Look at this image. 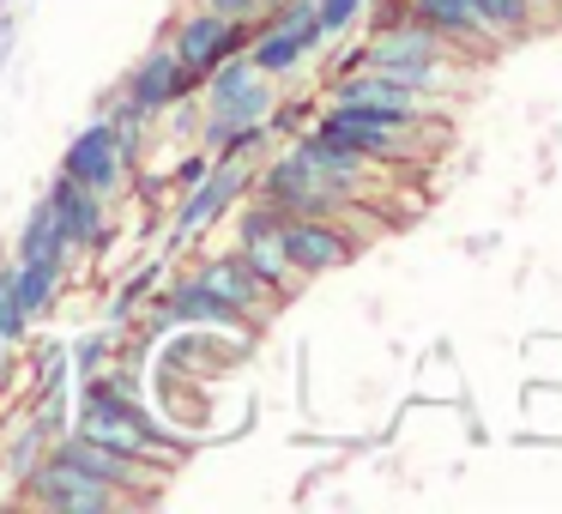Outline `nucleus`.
Listing matches in <instances>:
<instances>
[{
    "label": "nucleus",
    "mask_w": 562,
    "mask_h": 514,
    "mask_svg": "<svg viewBox=\"0 0 562 514\" xmlns=\"http://www.w3.org/2000/svg\"><path fill=\"white\" fill-rule=\"evenodd\" d=\"M206 146H224V139H236L243 127H255L260 115H267V74H260L255 62H218L206 79Z\"/></svg>",
    "instance_id": "f257e3e1"
},
{
    "label": "nucleus",
    "mask_w": 562,
    "mask_h": 514,
    "mask_svg": "<svg viewBox=\"0 0 562 514\" xmlns=\"http://www.w3.org/2000/svg\"><path fill=\"white\" fill-rule=\"evenodd\" d=\"M86 436L110 442V448H122V454L158 448V424H151L122 388H110V381H91V393H86Z\"/></svg>",
    "instance_id": "f03ea898"
},
{
    "label": "nucleus",
    "mask_w": 562,
    "mask_h": 514,
    "mask_svg": "<svg viewBox=\"0 0 562 514\" xmlns=\"http://www.w3.org/2000/svg\"><path fill=\"white\" fill-rule=\"evenodd\" d=\"M122 164H127V146H122V127H115V122L86 127V134L67 146V176H74L79 188H91L98 200L122 182Z\"/></svg>",
    "instance_id": "7ed1b4c3"
},
{
    "label": "nucleus",
    "mask_w": 562,
    "mask_h": 514,
    "mask_svg": "<svg viewBox=\"0 0 562 514\" xmlns=\"http://www.w3.org/2000/svg\"><path fill=\"white\" fill-rule=\"evenodd\" d=\"M279 248H284L291 267L327 272V267H339V260L351 255V236H339L333 224H321V219H279Z\"/></svg>",
    "instance_id": "20e7f679"
},
{
    "label": "nucleus",
    "mask_w": 562,
    "mask_h": 514,
    "mask_svg": "<svg viewBox=\"0 0 562 514\" xmlns=\"http://www.w3.org/2000/svg\"><path fill=\"white\" fill-rule=\"evenodd\" d=\"M315 37H321L315 7H308V0H296V7H284L279 31H272V37H260L255 67H260V74H291V67L303 62L308 49H315Z\"/></svg>",
    "instance_id": "39448f33"
},
{
    "label": "nucleus",
    "mask_w": 562,
    "mask_h": 514,
    "mask_svg": "<svg viewBox=\"0 0 562 514\" xmlns=\"http://www.w3.org/2000/svg\"><path fill=\"white\" fill-rule=\"evenodd\" d=\"M37 502H49V509H74V514H103L115 496H110L103 478L79 472V466H67V460H49L37 472Z\"/></svg>",
    "instance_id": "423d86ee"
},
{
    "label": "nucleus",
    "mask_w": 562,
    "mask_h": 514,
    "mask_svg": "<svg viewBox=\"0 0 562 514\" xmlns=\"http://www.w3.org/2000/svg\"><path fill=\"white\" fill-rule=\"evenodd\" d=\"M182 86H188V74H182V62H176V49L146 55V62L134 67V79H127V115L170 110V103L182 98Z\"/></svg>",
    "instance_id": "0eeeda50"
},
{
    "label": "nucleus",
    "mask_w": 562,
    "mask_h": 514,
    "mask_svg": "<svg viewBox=\"0 0 562 514\" xmlns=\"http://www.w3.org/2000/svg\"><path fill=\"white\" fill-rule=\"evenodd\" d=\"M236 49V19L224 13H200L182 25V37H176V62H182V74H212V67L224 62V55Z\"/></svg>",
    "instance_id": "6e6552de"
},
{
    "label": "nucleus",
    "mask_w": 562,
    "mask_h": 514,
    "mask_svg": "<svg viewBox=\"0 0 562 514\" xmlns=\"http://www.w3.org/2000/svg\"><path fill=\"white\" fill-rule=\"evenodd\" d=\"M369 67L375 74H393V79H405V86H429L436 79V37L429 31H405V37H381L375 43V55H369Z\"/></svg>",
    "instance_id": "1a4fd4ad"
},
{
    "label": "nucleus",
    "mask_w": 562,
    "mask_h": 514,
    "mask_svg": "<svg viewBox=\"0 0 562 514\" xmlns=\"http://www.w3.org/2000/svg\"><path fill=\"white\" fill-rule=\"evenodd\" d=\"M243 182H248V164H243V152H236V158H231V164H218V170L206 176V188H200V194L182 206V219H176V243H188V236H194L200 224L218 219V212L231 206V194H236Z\"/></svg>",
    "instance_id": "9d476101"
},
{
    "label": "nucleus",
    "mask_w": 562,
    "mask_h": 514,
    "mask_svg": "<svg viewBox=\"0 0 562 514\" xmlns=\"http://www.w3.org/2000/svg\"><path fill=\"white\" fill-rule=\"evenodd\" d=\"M339 103H345V110H381V115H400V122H412V115H417V91L405 86V79H393V74H375V67H369L363 79H345Z\"/></svg>",
    "instance_id": "9b49d317"
},
{
    "label": "nucleus",
    "mask_w": 562,
    "mask_h": 514,
    "mask_svg": "<svg viewBox=\"0 0 562 514\" xmlns=\"http://www.w3.org/2000/svg\"><path fill=\"white\" fill-rule=\"evenodd\" d=\"M49 212H55V231H61V243H98V224H103L98 194H91V188H79L74 176H61V182H55Z\"/></svg>",
    "instance_id": "f8f14e48"
},
{
    "label": "nucleus",
    "mask_w": 562,
    "mask_h": 514,
    "mask_svg": "<svg viewBox=\"0 0 562 514\" xmlns=\"http://www.w3.org/2000/svg\"><path fill=\"white\" fill-rule=\"evenodd\" d=\"M61 267H67V248H49V255L19 260V272L7 279V297H13L19 309H25V321L37 315V309H49L55 284H61Z\"/></svg>",
    "instance_id": "ddd939ff"
},
{
    "label": "nucleus",
    "mask_w": 562,
    "mask_h": 514,
    "mask_svg": "<svg viewBox=\"0 0 562 514\" xmlns=\"http://www.w3.org/2000/svg\"><path fill=\"white\" fill-rule=\"evenodd\" d=\"M55 460H67V466H79V472H91V478H103V484H127V478L139 472V460L134 454H122V448H110V442H91V436H79V442H67Z\"/></svg>",
    "instance_id": "4468645a"
},
{
    "label": "nucleus",
    "mask_w": 562,
    "mask_h": 514,
    "mask_svg": "<svg viewBox=\"0 0 562 514\" xmlns=\"http://www.w3.org/2000/svg\"><path fill=\"white\" fill-rule=\"evenodd\" d=\"M200 284H212V291H218L224 303H236V309H243V303H255V291H267V284L255 279V267H248L243 255H236V260H206Z\"/></svg>",
    "instance_id": "2eb2a0df"
},
{
    "label": "nucleus",
    "mask_w": 562,
    "mask_h": 514,
    "mask_svg": "<svg viewBox=\"0 0 562 514\" xmlns=\"http://www.w3.org/2000/svg\"><path fill=\"white\" fill-rule=\"evenodd\" d=\"M176 315H182V321H206V327H236V315H243V309L224 303L212 284L194 279V284H182V291H176Z\"/></svg>",
    "instance_id": "dca6fc26"
},
{
    "label": "nucleus",
    "mask_w": 562,
    "mask_h": 514,
    "mask_svg": "<svg viewBox=\"0 0 562 514\" xmlns=\"http://www.w3.org/2000/svg\"><path fill=\"white\" fill-rule=\"evenodd\" d=\"M417 19H424L429 31H448V37H472V31H484L465 0H417Z\"/></svg>",
    "instance_id": "f3484780"
},
{
    "label": "nucleus",
    "mask_w": 562,
    "mask_h": 514,
    "mask_svg": "<svg viewBox=\"0 0 562 514\" xmlns=\"http://www.w3.org/2000/svg\"><path fill=\"white\" fill-rule=\"evenodd\" d=\"M477 13V25L484 31H514V25H526V0H465Z\"/></svg>",
    "instance_id": "a211bd4d"
},
{
    "label": "nucleus",
    "mask_w": 562,
    "mask_h": 514,
    "mask_svg": "<svg viewBox=\"0 0 562 514\" xmlns=\"http://www.w3.org/2000/svg\"><path fill=\"white\" fill-rule=\"evenodd\" d=\"M357 7H363V0H321V7H315V25H321V31H339L345 19L357 13Z\"/></svg>",
    "instance_id": "6ab92c4d"
},
{
    "label": "nucleus",
    "mask_w": 562,
    "mask_h": 514,
    "mask_svg": "<svg viewBox=\"0 0 562 514\" xmlns=\"http://www.w3.org/2000/svg\"><path fill=\"white\" fill-rule=\"evenodd\" d=\"M206 7L224 19H243V13H255V7H267V0H206Z\"/></svg>",
    "instance_id": "aec40b11"
},
{
    "label": "nucleus",
    "mask_w": 562,
    "mask_h": 514,
    "mask_svg": "<svg viewBox=\"0 0 562 514\" xmlns=\"http://www.w3.org/2000/svg\"><path fill=\"white\" fill-rule=\"evenodd\" d=\"M0 297H7V279H0Z\"/></svg>",
    "instance_id": "412c9836"
}]
</instances>
